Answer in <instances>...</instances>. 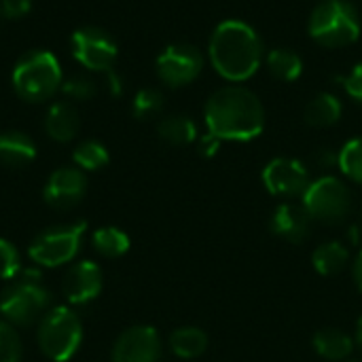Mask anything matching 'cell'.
Listing matches in <instances>:
<instances>
[{"label": "cell", "mask_w": 362, "mask_h": 362, "mask_svg": "<svg viewBox=\"0 0 362 362\" xmlns=\"http://www.w3.org/2000/svg\"><path fill=\"white\" fill-rule=\"evenodd\" d=\"M204 119L208 134L218 140L248 142L263 134L265 108L250 89L227 85L208 98Z\"/></svg>", "instance_id": "1"}, {"label": "cell", "mask_w": 362, "mask_h": 362, "mask_svg": "<svg viewBox=\"0 0 362 362\" xmlns=\"http://www.w3.org/2000/svg\"><path fill=\"white\" fill-rule=\"evenodd\" d=\"M208 53L214 70L223 78L242 83L259 70L263 59V42L248 23L227 19L212 32Z\"/></svg>", "instance_id": "2"}, {"label": "cell", "mask_w": 362, "mask_h": 362, "mask_svg": "<svg viewBox=\"0 0 362 362\" xmlns=\"http://www.w3.org/2000/svg\"><path fill=\"white\" fill-rule=\"evenodd\" d=\"M11 83L21 100L38 104L53 98L55 91L62 89V66L49 51H30L15 64Z\"/></svg>", "instance_id": "3"}, {"label": "cell", "mask_w": 362, "mask_h": 362, "mask_svg": "<svg viewBox=\"0 0 362 362\" xmlns=\"http://www.w3.org/2000/svg\"><path fill=\"white\" fill-rule=\"evenodd\" d=\"M51 295L38 272L21 269L0 295V314L13 327H30L49 312Z\"/></svg>", "instance_id": "4"}, {"label": "cell", "mask_w": 362, "mask_h": 362, "mask_svg": "<svg viewBox=\"0 0 362 362\" xmlns=\"http://www.w3.org/2000/svg\"><path fill=\"white\" fill-rule=\"evenodd\" d=\"M310 36L322 47H348L361 36V19L348 0H322L310 17Z\"/></svg>", "instance_id": "5"}, {"label": "cell", "mask_w": 362, "mask_h": 362, "mask_svg": "<svg viewBox=\"0 0 362 362\" xmlns=\"http://www.w3.org/2000/svg\"><path fill=\"white\" fill-rule=\"evenodd\" d=\"M38 348L40 352L53 362L70 361L83 341V325L78 316L68 308L49 310L38 325Z\"/></svg>", "instance_id": "6"}, {"label": "cell", "mask_w": 362, "mask_h": 362, "mask_svg": "<svg viewBox=\"0 0 362 362\" xmlns=\"http://www.w3.org/2000/svg\"><path fill=\"white\" fill-rule=\"evenodd\" d=\"M301 204L312 221L337 225L346 221L352 210V191L337 176H320L310 182L301 195Z\"/></svg>", "instance_id": "7"}, {"label": "cell", "mask_w": 362, "mask_h": 362, "mask_svg": "<svg viewBox=\"0 0 362 362\" xmlns=\"http://www.w3.org/2000/svg\"><path fill=\"white\" fill-rule=\"evenodd\" d=\"M85 227L87 225L78 221L74 225H59L42 231L28 248L30 259L40 267H59L70 263L81 250Z\"/></svg>", "instance_id": "8"}, {"label": "cell", "mask_w": 362, "mask_h": 362, "mask_svg": "<svg viewBox=\"0 0 362 362\" xmlns=\"http://www.w3.org/2000/svg\"><path fill=\"white\" fill-rule=\"evenodd\" d=\"M70 51L72 57L87 70L91 72H108L112 70L119 49L115 38L95 25H85L78 28L72 36H70Z\"/></svg>", "instance_id": "9"}, {"label": "cell", "mask_w": 362, "mask_h": 362, "mask_svg": "<svg viewBox=\"0 0 362 362\" xmlns=\"http://www.w3.org/2000/svg\"><path fill=\"white\" fill-rule=\"evenodd\" d=\"M204 70V55L197 47L187 42L170 45L157 57V76L170 87H185L193 83Z\"/></svg>", "instance_id": "10"}, {"label": "cell", "mask_w": 362, "mask_h": 362, "mask_svg": "<svg viewBox=\"0 0 362 362\" xmlns=\"http://www.w3.org/2000/svg\"><path fill=\"white\" fill-rule=\"evenodd\" d=\"M263 185L276 197H301L310 187V172L299 159L291 157H276L263 168Z\"/></svg>", "instance_id": "11"}, {"label": "cell", "mask_w": 362, "mask_h": 362, "mask_svg": "<svg viewBox=\"0 0 362 362\" xmlns=\"http://www.w3.org/2000/svg\"><path fill=\"white\" fill-rule=\"evenodd\" d=\"M112 362H157L161 358V337L155 327L138 325L125 329L115 346H112Z\"/></svg>", "instance_id": "12"}, {"label": "cell", "mask_w": 362, "mask_h": 362, "mask_svg": "<svg viewBox=\"0 0 362 362\" xmlns=\"http://www.w3.org/2000/svg\"><path fill=\"white\" fill-rule=\"evenodd\" d=\"M85 191H87V178L83 170L59 168L49 176L42 189V197L55 210H70L85 197Z\"/></svg>", "instance_id": "13"}, {"label": "cell", "mask_w": 362, "mask_h": 362, "mask_svg": "<svg viewBox=\"0 0 362 362\" xmlns=\"http://www.w3.org/2000/svg\"><path fill=\"white\" fill-rule=\"evenodd\" d=\"M62 288L72 305H85L102 293V269L93 261H78L66 272Z\"/></svg>", "instance_id": "14"}, {"label": "cell", "mask_w": 362, "mask_h": 362, "mask_svg": "<svg viewBox=\"0 0 362 362\" xmlns=\"http://www.w3.org/2000/svg\"><path fill=\"white\" fill-rule=\"evenodd\" d=\"M269 227H272L274 235H278V238H282V240H286L291 244H301L310 235L312 216L308 214L303 204L286 202V204H282V206H278L274 210Z\"/></svg>", "instance_id": "15"}, {"label": "cell", "mask_w": 362, "mask_h": 362, "mask_svg": "<svg viewBox=\"0 0 362 362\" xmlns=\"http://www.w3.org/2000/svg\"><path fill=\"white\" fill-rule=\"evenodd\" d=\"M81 129L78 110L70 102H55L45 115V132L55 142H70Z\"/></svg>", "instance_id": "16"}, {"label": "cell", "mask_w": 362, "mask_h": 362, "mask_svg": "<svg viewBox=\"0 0 362 362\" xmlns=\"http://www.w3.org/2000/svg\"><path fill=\"white\" fill-rule=\"evenodd\" d=\"M36 159L34 140L17 129L0 134V163L6 168H25Z\"/></svg>", "instance_id": "17"}, {"label": "cell", "mask_w": 362, "mask_h": 362, "mask_svg": "<svg viewBox=\"0 0 362 362\" xmlns=\"http://www.w3.org/2000/svg\"><path fill=\"white\" fill-rule=\"evenodd\" d=\"M312 346H314L318 356L331 362L346 361L356 348L354 337H350L348 333H344L341 329H335V327H327V329L316 331L312 337Z\"/></svg>", "instance_id": "18"}, {"label": "cell", "mask_w": 362, "mask_h": 362, "mask_svg": "<svg viewBox=\"0 0 362 362\" xmlns=\"http://www.w3.org/2000/svg\"><path fill=\"white\" fill-rule=\"evenodd\" d=\"M344 106L337 95L333 93H318L312 98L303 110V119L312 127H331L341 119Z\"/></svg>", "instance_id": "19"}, {"label": "cell", "mask_w": 362, "mask_h": 362, "mask_svg": "<svg viewBox=\"0 0 362 362\" xmlns=\"http://www.w3.org/2000/svg\"><path fill=\"white\" fill-rule=\"evenodd\" d=\"M312 263H314V269H316L320 276L331 278V276L341 274V272L348 267V263H350V252H348V248H346L341 242H337V240L325 242V244H320V246L314 250Z\"/></svg>", "instance_id": "20"}, {"label": "cell", "mask_w": 362, "mask_h": 362, "mask_svg": "<svg viewBox=\"0 0 362 362\" xmlns=\"http://www.w3.org/2000/svg\"><path fill=\"white\" fill-rule=\"evenodd\" d=\"M208 333L199 327H180L170 335V350L185 361L197 358L208 350Z\"/></svg>", "instance_id": "21"}, {"label": "cell", "mask_w": 362, "mask_h": 362, "mask_svg": "<svg viewBox=\"0 0 362 362\" xmlns=\"http://www.w3.org/2000/svg\"><path fill=\"white\" fill-rule=\"evenodd\" d=\"M157 134L161 140L174 146H187L197 140V125L185 115H170L159 121Z\"/></svg>", "instance_id": "22"}, {"label": "cell", "mask_w": 362, "mask_h": 362, "mask_svg": "<svg viewBox=\"0 0 362 362\" xmlns=\"http://www.w3.org/2000/svg\"><path fill=\"white\" fill-rule=\"evenodd\" d=\"M267 70L272 72L274 78L293 83L301 76L303 72V62L295 51L288 49H274L267 55Z\"/></svg>", "instance_id": "23"}, {"label": "cell", "mask_w": 362, "mask_h": 362, "mask_svg": "<svg viewBox=\"0 0 362 362\" xmlns=\"http://www.w3.org/2000/svg\"><path fill=\"white\" fill-rule=\"evenodd\" d=\"M93 248L106 259H119L129 250V235L117 227H102L93 233Z\"/></svg>", "instance_id": "24"}, {"label": "cell", "mask_w": 362, "mask_h": 362, "mask_svg": "<svg viewBox=\"0 0 362 362\" xmlns=\"http://www.w3.org/2000/svg\"><path fill=\"white\" fill-rule=\"evenodd\" d=\"M72 159L74 165L83 172H95L100 168H104L110 159L106 146L98 140H83L81 144H76V148L72 151Z\"/></svg>", "instance_id": "25"}, {"label": "cell", "mask_w": 362, "mask_h": 362, "mask_svg": "<svg viewBox=\"0 0 362 362\" xmlns=\"http://www.w3.org/2000/svg\"><path fill=\"white\" fill-rule=\"evenodd\" d=\"M339 170L354 182L362 185V136L352 138L339 151Z\"/></svg>", "instance_id": "26"}, {"label": "cell", "mask_w": 362, "mask_h": 362, "mask_svg": "<svg viewBox=\"0 0 362 362\" xmlns=\"http://www.w3.org/2000/svg\"><path fill=\"white\" fill-rule=\"evenodd\" d=\"M132 110H134V117L142 121L157 117L163 110V93L153 87L140 89L132 102Z\"/></svg>", "instance_id": "27"}, {"label": "cell", "mask_w": 362, "mask_h": 362, "mask_svg": "<svg viewBox=\"0 0 362 362\" xmlns=\"http://www.w3.org/2000/svg\"><path fill=\"white\" fill-rule=\"evenodd\" d=\"M21 337L13 325L0 320V362H21Z\"/></svg>", "instance_id": "28"}, {"label": "cell", "mask_w": 362, "mask_h": 362, "mask_svg": "<svg viewBox=\"0 0 362 362\" xmlns=\"http://www.w3.org/2000/svg\"><path fill=\"white\" fill-rule=\"evenodd\" d=\"M98 87H95V81L89 78V76H83V74H76V76H70L62 83V93L70 100H76V102H85V100H91L95 95Z\"/></svg>", "instance_id": "29"}, {"label": "cell", "mask_w": 362, "mask_h": 362, "mask_svg": "<svg viewBox=\"0 0 362 362\" xmlns=\"http://www.w3.org/2000/svg\"><path fill=\"white\" fill-rule=\"evenodd\" d=\"M21 272L19 250L8 242L0 238V280H15Z\"/></svg>", "instance_id": "30"}, {"label": "cell", "mask_w": 362, "mask_h": 362, "mask_svg": "<svg viewBox=\"0 0 362 362\" xmlns=\"http://www.w3.org/2000/svg\"><path fill=\"white\" fill-rule=\"evenodd\" d=\"M32 0H0V17L2 19H21L30 13Z\"/></svg>", "instance_id": "31"}, {"label": "cell", "mask_w": 362, "mask_h": 362, "mask_svg": "<svg viewBox=\"0 0 362 362\" xmlns=\"http://www.w3.org/2000/svg\"><path fill=\"white\" fill-rule=\"evenodd\" d=\"M346 93L354 102L362 104V62L348 74V78H346Z\"/></svg>", "instance_id": "32"}, {"label": "cell", "mask_w": 362, "mask_h": 362, "mask_svg": "<svg viewBox=\"0 0 362 362\" xmlns=\"http://www.w3.org/2000/svg\"><path fill=\"white\" fill-rule=\"evenodd\" d=\"M221 142H223V140H218L216 136L206 134V136L199 140V155H202V157H206V159L214 157V155L218 153V148H221Z\"/></svg>", "instance_id": "33"}, {"label": "cell", "mask_w": 362, "mask_h": 362, "mask_svg": "<svg viewBox=\"0 0 362 362\" xmlns=\"http://www.w3.org/2000/svg\"><path fill=\"white\" fill-rule=\"evenodd\" d=\"M106 83H108V89L112 95H121L123 93V83H121V76L115 72V70H108L106 72Z\"/></svg>", "instance_id": "34"}, {"label": "cell", "mask_w": 362, "mask_h": 362, "mask_svg": "<svg viewBox=\"0 0 362 362\" xmlns=\"http://www.w3.org/2000/svg\"><path fill=\"white\" fill-rule=\"evenodd\" d=\"M352 276H354V284L356 288L362 293V250L358 252L356 261H354V267H352Z\"/></svg>", "instance_id": "35"}, {"label": "cell", "mask_w": 362, "mask_h": 362, "mask_svg": "<svg viewBox=\"0 0 362 362\" xmlns=\"http://www.w3.org/2000/svg\"><path fill=\"white\" fill-rule=\"evenodd\" d=\"M354 344H356V348L361 350V354H362V316L358 318V322H356V331H354Z\"/></svg>", "instance_id": "36"}]
</instances>
